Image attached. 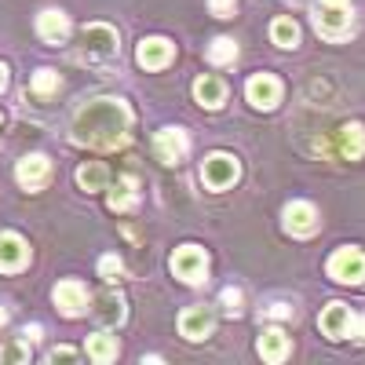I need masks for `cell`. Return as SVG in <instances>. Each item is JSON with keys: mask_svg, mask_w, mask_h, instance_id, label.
Returning <instances> with one entry per match:
<instances>
[{"mask_svg": "<svg viewBox=\"0 0 365 365\" xmlns=\"http://www.w3.org/2000/svg\"><path fill=\"white\" fill-rule=\"evenodd\" d=\"M270 41L278 48H296L299 44V26L292 19H274L270 22Z\"/></svg>", "mask_w": 365, "mask_h": 365, "instance_id": "cb8c5ba5", "label": "cell"}, {"mask_svg": "<svg viewBox=\"0 0 365 365\" xmlns=\"http://www.w3.org/2000/svg\"><path fill=\"white\" fill-rule=\"evenodd\" d=\"M4 322H8V311H4V307H0V325H4Z\"/></svg>", "mask_w": 365, "mask_h": 365, "instance_id": "836d02e7", "label": "cell"}, {"mask_svg": "<svg viewBox=\"0 0 365 365\" xmlns=\"http://www.w3.org/2000/svg\"><path fill=\"white\" fill-rule=\"evenodd\" d=\"M154 150H158V158L165 165H179L182 158H187V150H190V139L182 128H161L154 135Z\"/></svg>", "mask_w": 365, "mask_h": 365, "instance_id": "4fadbf2b", "label": "cell"}, {"mask_svg": "<svg viewBox=\"0 0 365 365\" xmlns=\"http://www.w3.org/2000/svg\"><path fill=\"white\" fill-rule=\"evenodd\" d=\"M314 29H318V37H325V41H332V44L347 41L351 29H354L351 8H347V4H325V0H322V8L314 11Z\"/></svg>", "mask_w": 365, "mask_h": 365, "instance_id": "277c9868", "label": "cell"}, {"mask_svg": "<svg viewBox=\"0 0 365 365\" xmlns=\"http://www.w3.org/2000/svg\"><path fill=\"white\" fill-rule=\"evenodd\" d=\"M51 299H55V307L63 311L66 318H81L84 311H88V289L81 285V282H58L55 285V292H51Z\"/></svg>", "mask_w": 365, "mask_h": 365, "instance_id": "7c38bea8", "label": "cell"}, {"mask_svg": "<svg viewBox=\"0 0 365 365\" xmlns=\"http://www.w3.org/2000/svg\"><path fill=\"white\" fill-rule=\"evenodd\" d=\"M37 37H41L44 44H63V41L70 37V19L58 11V8L41 11V15H37Z\"/></svg>", "mask_w": 365, "mask_h": 365, "instance_id": "2e32d148", "label": "cell"}, {"mask_svg": "<svg viewBox=\"0 0 365 365\" xmlns=\"http://www.w3.org/2000/svg\"><path fill=\"white\" fill-rule=\"evenodd\" d=\"M26 267H29V245L15 230H0V270H4V274H19Z\"/></svg>", "mask_w": 365, "mask_h": 365, "instance_id": "30bf717a", "label": "cell"}, {"mask_svg": "<svg viewBox=\"0 0 365 365\" xmlns=\"http://www.w3.org/2000/svg\"><path fill=\"white\" fill-rule=\"evenodd\" d=\"M194 99H197L205 110H220V106H223V99H227V84H223L220 77L205 73V77H197V81H194Z\"/></svg>", "mask_w": 365, "mask_h": 365, "instance_id": "e0dca14e", "label": "cell"}, {"mask_svg": "<svg viewBox=\"0 0 365 365\" xmlns=\"http://www.w3.org/2000/svg\"><path fill=\"white\" fill-rule=\"evenodd\" d=\"M285 230L292 234V237H311L314 230H318V208L311 205V201H289L285 205Z\"/></svg>", "mask_w": 365, "mask_h": 365, "instance_id": "9c48e42d", "label": "cell"}, {"mask_svg": "<svg viewBox=\"0 0 365 365\" xmlns=\"http://www.w3.org/2000/svg\"><path fill=\"white\" fill-rule=\"evenodd\" d=\"M15 179H19V187L29 190V194H37L48 187V179H51V161L44 154H26L15 168Z\"/></svg>", "mask_w": 365, "mask_h": 365, "instance_id": "ba28073f", "label": "cell"}, {"mask_svg": "<svg viewBox=\"0 0 365 365\" xmlns=\"http://www.w3.org/2000/svg\"><path fill=\"white\" fill-rule=\"evenodd\" d=\"M120 41H117V29L106 26V22H88L81 29V55L88 63H110L117 55Z\"/></svg>", "mask_w": 365, "mask_h": 365, "instance_id": "7a4b0ae2", "label": "cell"}, {"mask_svg": "<svg viewBox=\"0 0 365 365\" xmlns=\"http://www.w3.org/2000/svg\"><path fill=\"white\" fill-rule=\"evenodd\" d=\"M22 340H29V344L41 340V325H26V329H22Z\"/></svg>", "mask_w": 365, "mask_h": 365, "instance_id": "1f68e13d", "label": "cell"}, {"mask_svg": "<svg viewBox=\"0 0 365 365\" xmlns=\"http://www.w3.org/2000/svg\"><path fill=\"white\" fill-rule=\"evenodd\" d=\"M245 96L256 110H274L282 103V81L270 77V73H256L249 84H245Z\"/></svg>", "mask_w": 365, "mask_h": 365, "instance_id": "8fae6325", "label": "cell"}, {"mask_svg": "<svg viewBox=\"0 0 365 365\" xmlns=\"http://www.w3.org/2000/svg\"><path fill=\"white\" fill-rule=\"evenodd\" d=\"M135 58H139L143 70H165L172 58H175V48H172V41H165V37H146V41L139 44Z\"/></svg>", "mask_w": 365, "mask_h": 365, "instance_id": "5bb4252c", "label": "cell"}, {"mask_svg": "<svg viewBox=\"0 0 365 365\" xmlns=\"http://www.w3.org/2000/svg\"><path fill=\"white\" fill-rule=\"evenodd\" d=\"M77 358H81V354H77L73 347H55V351L48 354V361H55V365H58V361H77Z\"/></svg>", "mask_w": 365, "mask_h": 365, "instance_id": "4dcf8cb0", "label": "cell"}, {"mask_svg": "<svg viewBox=\"0 0 365 365\" xmlns=\"http://www.w3.org/2000/svg\"><path fill=\"white\" fill-rule=\"evenodd\" d=\"M234 58H237V44L230 37H216V41L208 44V63L212 66H230Z\"/></svg>", "mask_w": 365, "mask_h": 365, "instance_id": "d4e9b609", "label": "cell"}, {"mask_svg": "<svg viewBox=\"0 0 365 365\" xmlns=\"http://www.w3.org/2000/svg\"><path fill=\"white\" fill-rule=\"evenodd\" d=\"M135 201H139V194H135V175H125L113 187V194H110V208L113 212H128V208H135Z\"/></svg>", "mask_w": 365, "mask_h": 365, "instance_id": "603a6c76", "label": "cell"}, {"mask_svg": "<svg viewBox=\"0 0 365 365\" xmlns=\"http://www.w3.org/2000/svg\"><path fill=\"white\" fill-rule=\"evenodd\" d=\"M29 88H34V96L48 99V96H55V91H58V73H55V70H37Z\"/></svg>", "mask_w": 365, "mask_h": 365, "instance_id": "484cf974", "label": "cell"}, {"mask_svg": "<svg viewBox=\"0 0 365 365\" xmlns=\"http://www.w3.org/2000/svg\"><path fill=\"white\" fill-rule=\"evenodd\" d=\"M132 139V110L125 99H88L73 117V143L91 150H120Z\"/></svg>", "mask_w": 365, "mask_h": 365, "instance_id": "6da1fadb", "label": "cell"}, {"mask_svg": "<svg viewBox=\"0 0 365 365\" xmlns=\"http://www.w3.org/2000/svg\"><path fill=\"white\" fill-rule=\"evenodd\" d=\"M91 314H96L103 325H120L125 322V299H120L117 292H103V296H96Z\"/></svg>", "mask_w": 365, "mask_h": 365, "instance_id": "ffe728a7", "label": "cell"}, {"mask_svg": "<svg viewBox=\"0 0 365 365\" xmlns=\"http://www.w3.org/2000/svg\"><path fill=\"white\" fill-rule=\"evenodd\" d=\"M99 274H103L106 282H117L120 274H125V263H120V259H117L113 252H106V256L99 259Z\"/></svg>", "mask_w": 365, "mask_h": 365, "instance_id": "83f0119b", "label": "cell"}, {"mask_svg": "<svg viewBox=\"0 0 365 365\" xmlns=\"http://www.w3.org/2000/svg\"><path fill=\"white\" fill-rule=\"evenodd\" d=\"M117 336H110V332H99V336H91L88 340V358L96 361V365H110L117 358Z\"/></svg>", "mask_w": 365, "mask_h": 365, "instance_id": "7402d4cb", "label": "cell"}, {"mask_svg": "<svg viewBox=\"0 0 365 365\" xmlns=\"http://www.w3.org/2000/svg\"><path fill=\"white\" fill-rule=\"evenodd\" d=\"M220 303H223V311H227L230 318H237V314H241V292H237V289H223Z\"/></svg>", "mask_w": 365, "mask_h": 365, "instance_id": "f1b7e54d", "label": "cell"}, {"mask_svg": "<svg viewBox=\"0 0 365 365\" xmlns=\"http://www.w3.org/2000/svg\"><path fill=\"white\" fill-rule=\"evenodd\" d=\"M172 274H175V278H182L187 285H201L208 278V256L197 245H182L172 256Z\"/></svg>", "mask_w": 365, "mask_h": 365, "instance_id": "52a82bcc", "label": "cell"}, {"mask_svg": "<svg viewBox=\"0 0 365 365\" xmlns=\"http://www.w3.org/2000/svg\"><path fill=\"white\" fill-rule=\"evenodd\" d=\"M336 143H340V154H344L347 161L365 158V128H361V125H354V120L336 132Z\"/></svg>", "mask_w": 365, "mask_h": 365, "instance_id": "d6986e66", "label": "cell"}, {"mask_svg": "<svg viewBox=\"0 0 365 365\" xmlns=\"http://www.w3.org/2000/svg\"><path fill=\"white\" fill-rule=\"evenodd\" d=\"M0 125H4V117H0Z\"/></svg>", "mask_w": 365, "mask_h": 365, "instance_id": "d590c367", "label": "cell"}, {"mask_svg": "<svg viewBox=\"0 0 365 365\" xmlns=\"http://www.w3.org/2000/svg\"><path fill=\"white\" fill-rule=\"evenodd\" d=\"M0 361H29V340H11L0 347Z\"/></svg>", "mask_w": 365, "mask_h": 365, "instance_id": "4316f807", "label": "cell"}, {"mask_svg": "<svg viewBox=\"0 0 365 365\" xmlns=\"http://www.w3.org/2000/svg\"><path fill=\"white\" fill-rule=\"evenodd\" d=\"M208 11L216 19H230L234 15V0H208Z\"/></svg>", "mask_w": 365, "mask_h": 365, "instance_id": "f546056e", "label": "cell"}, {"mask_svg": "<svg viewBox=\"0 0 365 365\" xmlns=\"http://www.w3.org/2000/svg\"><path fill=\"white\" fill-rule=\"evenodd\" d=\"M325 4H347V0H325Z\"/></svg>", "mask_w": 365, "mask_h": 365, "instance_id": "e575fe53", "label": "cell"}, {"mask_svg": "<svg viewBox=\"0 0 365 365\" xmlns=\"http://www.w3.org/2000/svg\"><path fill=\"white\" fill-rule=\"evenodd\" d=\"M212 329H216V318H212L208 307H190V311L179 314V332L187 340H208Z\"/></svg>", "mask_w": 365, "mask_h": 365, "instance_id": "9a60e30c", "label": "cell"}, {"mask_svg": "<svg viewBox=\"0 0 365 365\" xmlns=\"http://www.w3.org/2000/svg\"><path fill=\"white\" fill-rule=\"evenodd\" d=\"M329 278L340 282V285H361L365 282V252L361 249H336L329 256Z\"/></svg>", "mask_w": 365, "mask_h": 365, "instance_id": "5b68a950", "label": "cell"}, {"mask_svg": "<svg viewBox=\"0 0 365 365\" xmlns=\"http://www.w3.org/2000/svg\"><path fill=\"white\" fill-rule=\"evenodd\" d=\"M241 175V165L234 154H208L205 165H201V179H205V187L208 190H227L234 187Z\"/></svg>", "mask_w": 365, "mask_h": 365, "instance_id": "8992f818", "label": "cell"}, {"mask_svg": "<svg viewBox=\"0 0 365 365\" xmlns=\"http://www.w3.org/2000/svg\"><path fill=\"white\" fill-rule=\"evenodd\" d=\"M77 182H81V190H106V182H110V172H106V165H99V161H88V165H81L77 168Z\"/></svg>", "mask_w": 365, "mask_h": 365, "instance_id": "44dd1931", "label": "cell"}, {"mask_svg": "<svg viewBox=\"0 0 365 365\" xmlns=\"http://www.w3.org/2000/svg\"><path fill=\"white\" fill-rule=\"evenodd\" d=\"M4 88H8V66L0 63V91H4Z\"/></svg>", "mask_w": 365, "mask_h": 365, "instance_id": "d6a6232c", "label": "cell"}, {"mask_svg": "<svg viewBox=\"0 0 365 365\" xmlns=\"http://www.w3.org/2000/svg\"><path fill=\"white\" fill-rule=\"evenodd\" d=\"M318 325H322V332L329 340H347V336L365 340V318L351 314L347 303H329V307L322 311V318H318Z\"/></svg>", "mask_w": 365, "mask_h": 365, "instance_id": "3957f363", "label": "cell"}, {"mask_svg": "<svg viewBox=\"0 0 365 365\" xmlns=\"http://www.w3.org/2000/svg\"><path fill=\"white\" fill-rule=\"evenodd\" d=\"M259 358L270 361V365H278L289 358V336L282 329H263V336H259Z\"/></svg>", "mask_w": 365, "mask_h": 365, "instance_id": "ac0fdd59", "label": "cell"}]
</instances>
